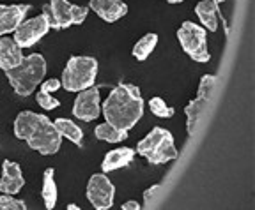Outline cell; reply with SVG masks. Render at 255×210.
Returning <instances> with one entry per match:
<instances>
[{
	"label": "cell",
	"instance_id": "6da1fadb",
	"mask_svg": "<svg viewBox=\"0 0 255 210\" xmlns=\"http://www.w3.org/2000/svg\"><path fill=\"white\" fill-rule=\"evenodd\" d=\"M14 136L41 155H53L62 145L55 124L36 111H21L14 120Z\"/></svg>",
	"mask_w": 255,
	"mask_h": 210
},
{
	"label": "cell",
	"instance_id": "7a4b0ae2",
	"mask_svg": "<svg viewBox=\"0 0 255 210\" xmlns=\"http://www.w3.org/2000/svg\"><path fill=\"white\" fill-rule=\"evenodd\" d=\"M105 122L123 131L133 129L143 115V99L140 88L129 83H119L103 103Z\"/></svg>",
	"mask_w": 255,
	"mask_h": 210
},
{
	"label": "cell",
	"instance_id": "3957f363",
	"mask_svg": "<svg viewBox=\"0 0 255 210\" xmlns=\"http://www.w3.org/2000/svg\"><path fill=\"white\" fill-rule=\"evenodd\" d=\"M44 74H46V60L39 53H30L28 57H23V60L16 68L5 71L9 85L21 97L34 94L44 79Z\"/></svg>",
	"mask_w": 255,
	"mask_h": 210
},
{
	"label": "cell",
	"instance_id": "277c9868",
	"mask_svg": "<svg viewBox=\"0 0 255 210\" xmlns=\"http://www.w3.org/2000/svg\"><path fill=\"white\" fill-rule=\"evenodd\" d=\"M136 154L147 159L151 164H165L177 159L174 136L165 127H154L147 136H143L136 145Z\"/></svg>",
	"mask_w": 255,
	"mask_h": 210
},
{
	"label": "cell",
	"instance_id": "5b68a950",
	"mask_svg": "<svg viewBox=\"0 0 255 210\" xmlns=\"http://www.w3.org/2000/svg\"><path fill=\"white\" fill-rule=\"evenodd\" d=\"M98 76V60L94 57L76 55L66 64L60 78V85L68 92H80L92 87Z\"/></svg>",
	"mask_w": 255,
	"mask_h": 210
},
{
	"label": "cell",
	"instance_id": "8992f818",
	"mask_svg": "<svg viewBox=\"0 0 255 210\" xmlns=\"http://www.w3.org/2000/svg\"><path fill=\"white\" fill-rule=\"evenodd\" d=\"M50 28L53 30H66L71 25H82L89 14L87 7L71 4L69 0H50L43 7Z\"/></svg>",
	"mask_w": 255,
	"mask_h": 210
},
{
	"label": "cell",
	"instance_id": "52a82bcc",
	"mask_svg": "<svg viewBox=\"0 0 255 210\" xmlns=\"http://www.w3.org/2000/svg\"><path fill=\"white\" fill-rule=\"evenodd\" d=\"M177 39H179L183 52L191 60L200 64L211 60V53L207 50V34L204 27L193 21H183V25L177 28Z\"/></svg>",
	"mask_w": 255,
	"mask_h": 210
},
{
	"label": "cell",
	"instance_id": "ba28073f",
	"mask_svg": "<svg viewBox=\"0 0 255 210\" xmlns=\"http://www.w3.org/2000/svg\"><path fill=\"white\" fill-rule=\"evenodd\" d=\"M116 186L107 173H94L87 184V200L96 210H108L114 205Z\"/></svg>",
	"mask_w": 255,
	"mask_h": 210
},
{
	"label": "cell",
	"instance_id": "9c48e42d",
	"mask_svg": "<svg viewBox=\"0 0 255 210\" xmlns=\"http://www.w3.org/2000/svg\"><path fill=\"white\" fill-rule=\"evenodd\" d=\"M50 32V23H48L46 16L41 12L39 16H34L30 20H23L16 30L12 32L14 37L12 39L16 41V44L20 48H30L36 43H39L44 36Z\"/></svg>",
	"mask_w": 255,
	"mask_h": 210
},
{
	"label": "cell",
	"instance_id": "30bf717a",
	"mask_svg": "<svg viewBox=\"0 0 255 210\" xmlns=\"http://www.w3.org/2000/svg\"><path fill=\"white\" fill-rule=\"evenodd\" d=\"M101 94L98 87H89L85 90H80L73 104V117L84 122H92L101 113Z\"/></svg>",
	"mask_w": 255,
	"mask_h": 210
},
{
	"label": "cell",
	"instance_id": "8fae6325",
	"mask_svg": "<svg viewBox=\"0 0 255 210\" xmlns=\"http://www.w3.org/2000/svg\"><path fill=\"white\" fill-rule=\"evenodd\" d=\"M30 9L32 7L27 4H12V5L0 4V37L14 32L16 27L27 18Z\"/></svg>",
	"mask_w": 255,
	"mask_h": 210
},
{
	"label": "cell",
	"instance_id": "7c38bea8",
	"mask_svg": "<svg viewBox=\"0 0 255 210\" xmlns=\"http://www.w3.org/2000/svg\"><path fill=\"white\" fill-rule=\"evenodd\" d=\"M23 186H25V179H23V173H21V168L16 163H12L11 159H5L4 163H2L0 193L16 195V193H20Z\"/></svg>",
	"mask_w": 255,
	"mask_h": 210
},
{
	"label": "cell",
	"instance_id": "4fadbf2b",
	"mask_svg": "<svg viewBox=\"0 0 255 210\" xmlns=\"http://www.w3.org/2000/svg\"><path fill=\"white\" fill-rule=\"evenodd\" d=\"M89 9H92L107 23H116L128 14V5L123 0H91Z\"/></svg>",
	"mask_w": 255,
	"mask_h": 210
},
{
	"label": "cell",
	"instance_id": "5bb4252c",
	"mask_svg": "<svg viewBox=\"0 0 255 210\" xmlns=\"http://www.w3.org/2000/svg\"><path fill=\"white\" fill-rule=\"evenodd\" d=\"M23 48L16 44L12 37H0V69L2 71H9V69L16 68L18 64L23 60Z\"/></svg>",
	"mask_w": 255,
	"mask_h": 210
},
{
	"label": "cell",
	"instance_id": "9a60e30c",
	"mask_svg": "<svg viewBox=\"0 0 255 210\" xmlns=\"http://www.w3.org/2000/svg\"><path fill=\"white\" fill-rule=\"evenodd\" d=\"M135 154L136 152L129 147H121L116 148V150H110L105 155L103 163H101V171L103 173H110V171H116L119 168L128 166L135 159Z\"/></svg>",
	"mask_w": 255,
	"mask_h": 210
},
{
	"label": "cell",
	"instance_id": "2e32d148",
	"mask_svg": "<svg viewBox=\"0 0 255 210\" xmlns=\"http://www.w3.org/2000/svg\"><path fill=\"white\" fill-rule=\"evenodd\" d=\"M207 103H209L207 97L197 95L195 99H191L190 103L186 104V108H184V115H186V131L190 136L193 135V131H195L197 124H199V120H200V115H202L204 110H206Z\"/></svg>",
	"mask_w": 255,
	"mask_h": 210
},
{
	"label": "cell",
	"instance_id": "e0dca14e",
	"mask_svg": "<svg viewBox=\"0 0 255 210\" xmlns=\"http://www.w3.org/2000/svg\"><path fill=\"white\" fill-rule=\"evenodd\" d=\"M195 12L199 16L200 23L207 30L216 32V28H218V12H216V4L213 0H200L195 5Z\"/></svg>",
	"mask_w": 255,
	"mask_h": 210
},
{
	"label": "cell",
	"instance_id": "ac0fdd59",
	"mask_svg": "<svg viewBox=\"0 0 255 210\" xmlns=\"http://www.w3.org/2000/svg\"><path fill=\"white\" fill-rule=\"evenodd\" d=\"M53 124H55L57 131H59V135L62 136V138L69 140L76 147H82V145H84V131L80 129L78 124H75L69 119H57Z\"/></svg>",
	"mask_w": 255,
	"mask_h": 210
},
{
	"label": "cell",
	"instance_id": "d6986e66",
	"mask_svg": "<svg viewBox=\"0 0 255 210\" xmlns=\"http://www.w3.org/2000/svg\"><path fill=\"white\" fill-rule=\"evenodd\" d=\"M41 196L44 200V207L48 210L55 209L57 203V184H55V170L53 168H46L43 173V189H41Z\"/></svg>",
	"mask_w": 255,
	"mask_h": 210
},
{
	"label": "cell",
	"instance_id": "ffe728a7",
	"mask_svg": "<svg viewBox=\"0 0 255 210\" xmlns=\"http://www.w3.org/2000/svg\"><path fill=\"white\" fill-rule=\"evenodd\" d=\"M156 46H158V36L152 34V32H149V34H145V36H142L138 41H136V44L133 46L131 53L136 60L143 62V60L149 59V55L154 52Z\"/></svg>",
	"mask_w": 255,
	"mask_h": 210
},
{
	"label": "cell",
	"instance_id": "44dd1931",
	"mask_svg": "<svg viewBox=\"0 0 255 210\" xmlns=\"http://www.w3.org/2000/svg\"><path fill=\"white\" fill-rule=\"evenodd\" d=\"M94 135L98 140H103V141H107V143H119L128 138V131H123V129L112 126V124H108V122L96 126Z\"/></svg>",
	"mask_w": 255,
	"mask_h": 210
},
{
	"label": "cell",
	"instance_id": "7402d4cb",
	"mask_svg": "<svg viewBox=\"0 0 255 210\" xmlns=\"http://www.w3.org/2000/svg\"><path fill=\"white\" fill-rule=\"evenodd\" d=\"M147 106H149V110H151L152 115L158 117V119H170V117L174 115V108L168 106L161 97H151Z\"/></svg>",
	"mask_w": 255,
	"mask_h": 210
},
{
	"label": "cell",
	"instance_id": "603a6c76",
	"mask_svg": "<svg viewBox=\"0 0 255 210\" xmlns=\"http://www.w3.org/2000/svg\"><path fill=\"white\" fill-rule=\"evenodd\" d=\"M27 203L23 200L14 198V195H0V210H25Z\"/></svg>",
	"mask_w": 255,
	"mask_h": 210
},
{
	"label": "cell",
	"instance_id": "cb8c5ba5",
	"mask_svg": "<svg viewBox=\"0 0 255 210\" xmlns=\"http://www.w3.org/2000/svg\"><path fill=\"white\" fill-rule=\"evenodd\" d=\"M216 87V76L213 74H204L200 78V83L199 88H197V95H202V97H207V99H211V94Z\"/></svg>",
	"mask_w": 255,
	"mask_h": 210
},
{
	"label": "cell",
	"instance_id": "d4e9b609",
	"mask_svg": "<svg viewBox=\"0 0 255 210\" xmlns=\"http://www.w3.org/2000/svg\"><path fill=\"white\" fill-rule=\"evenodd\" d=\"M36 101H37V104H39L41 108H44V110H55V108H59L60 106V101L59 99H55L52 94H48V92H43V90H39L36 94Z\"/></svg>",
	"mask_w": 255,
	"mask_h": 210
},
{
	"label": "cell",
	"instance_id": "484cf974",
	"mask_svg": "<svg viewBox=\"0 0 255 210\" xmlns=\"http://www.w3.org/2000/svg\"><path fill=\"white\" fill-rule=\"evenodd\" d=\"M159 191H161V186L159 184H154L149 189L143 191V209H154V203L158 202Z\"/></svg>",
	"mask_w": 255,
	"mask_h": 210
},
{
	"label": "cell",
	"instance_id": "4316f807",
	"mask_svg": "<svg viewBox=\"0 0 255 210\" xmlns=\"http://www.w3.org/2000/svg\"><path fill=\"white\" fill-rule=\"evenodd\" d=\"M41 90L43 92H48V94H53V92L59 90L62 85H60V79L59 78H50V79H43L41 81Z\"/></svg>",
	"mask_w": 255,
	"mask_h": 210
},
{
	"label": "cell",
	"instance_id": "83f0119b",
	"mask_svg": "<svg viewBox=\"0 0 255 210\" xmlns=\"http://www.w3.org/2000/svg\"><path fill=\"white\" fill-rule=\"evenodd\" d=\"M123 210H140L142 209V205H140L138 202H135V200H131V202H126L123 203V207H121Z\"/></svg>",
	"mask_w": 255,
	"mask_h": 210
},
{
	"label": "cell",
	"instance_id": "f1b7e54d",
	"mask_svg": "<svg viewBox=\"0 0 255 210\" xmlns=\"http://www.w3.org/2000/svg\"><path fill=\"white\" fill-rule=\"evenodd\" d=\"M68 210H80L78 205H75V203H69L68 205Z\"/></svg>",
	"mask_w": 255,
	"mask_h": 210
},
{
	"label": "cell",
	"instance_id": "f546056e",
	"mask_svg": "<svg viewBox=\"0 0 255 210\" xmlns=\"http://www.w3.org/2000/svg\"><path fill=\"white\" fill-rule=\"evenodd\" d=\"M168 4H181V2H183V0H167Z\"/></svg>",
	"mask_w": 255,
	"mask_h": 210
}]
</instances>
